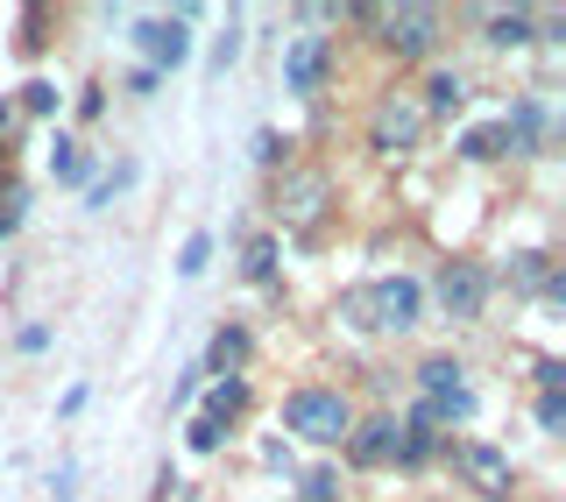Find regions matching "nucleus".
Wrapping results in <instances>:
<instances>
[{"instance_id": "6ab92c4d", "label": "nucleus", "mask_w": 566, "mask_h": 502, "mask_svg": "<svg viewBox=\"0 0 566 502\" xmlns=\"http://www.w3.org/2000/svg\"><path fill=\"white\" fill-rule=\"evenodd\" d=\"M50 170H57L64 185H85V170H93V164L78 156V142H57V149H50Z\"/></svg>"}, {"instance_id": "cd10ccee", "label": "nucleus", "mask_w": 566, "mask_h": 502, "mask_svg": "<svg viewBox=\"0 0 566 502\" xmlns=\"http://www.w3.org/2000/svg\"><path fill=\"white\" fill-rule=\"evenodd\" d=\"M531 375H538V389H559V383H566V368H559V362H538Z\"/></svg>"}, {"instance_id": "bb28decb", "label": "nucleus", "mask_w": 566, "mask_h": 502, "mask_svg": "<svg viewBox=\"0 0 566 502\" xmlns=\"http://www.w3.org/2000/svg\"><path fill=\"white\" fill-rule=\"evenodd\" d=\"M276 156H283V142H276L270 128H262V135H255V164H276Z\"/></svg>"}, {"instance_id": "f257e3e1", "label": "nucleus", "mask_w": 566, "mask_h": 502, "mask_svg": "<svg viewBox=\"0 0 566 502\" xmlns=\"http://www.w3.org/2000/svg\"><path fill=\"white\" fill-rule=\"evenodd\" d=\"M283 425H291L305 446H340L354 432V404H347V389H291L283 397Z\"/></svg>"}, {"instance_id": "393cba45", "label": "nucleus", "mask_w": 566, "mask_h": 502, "mask_svg": "<svg viewBox=\"0 0 566 502\" xmlns=\"http://www.w3.org/2000/svg\"><path fill=\"white\" fill-rule=\"evenodd\" d=\"M566 425V404H559V389H545L538 397V432H559Z\"/></svg>"}, {"instance_id": "a211bd4d", "label": "nucleus", "mask_w": 566, "mask_h": 502, "mask_svg": "<svg viewBox=\"0 0 566 502\" xmlns=\"http://www.w3.org/2000/svg\"><path fill=\"white\" fill-rule=\"evenodd\" d=\"M248 410V383H212V397H206V418H241Z\"/></svg>"}, {"instance_id": "f3484780", "label": "nucleus", "mask_w": 566, "mask_h": 502, "mask_svg": "<svg viewBox=\"0 0 566 502\" xmlns=\"http://www.w3.org/2000/svg\"><path fill=\"white\" fill-rule=\"evenodd\" d=\"M241 269H248V283H276V234H255L241 248Z\"/></svg>"}, {"instance_id": "423d86ee", "label": "nucleus", "mask_w": 566, "mask_h": 502, "mask_svg": "<svg viewBox=\"0 0 566 502\" xmlns=\"http://www.w3.org/2000/svg\"><path fill=\"white\" fill-rule=\"evenodd\" d=\"M432 297H439V312L447 318H482V304H489V269L482 262H447L432 276Z\"/></svg>"}, {"instance_id": "2eb2a0df", "label": "nucleus", "mask_w": 566, "mask_h": 502, "mask_svg": "<svg viewBox=\"0 0 566 502\" xmlns=\"http://www.w3.org/2000/svg\"><path fill=\"white\" fill-rule=\"evenodd\" d=\"M460 375H468V368H460L453 354H424V362H418V383H424V397H453V389H468Z\"/></svg>"}, {"instance_id": "6e6552de", "label": "nucleus", "mask_w": 566, "mask_h": 502, "mask_svg": "<svg viewBox=\"0 0 566 502\" xmlns=\"http://www.w3.org/2000/svg\"><path fill=\"white\" fill-rule=\"evenodd\" d=\"M135 43H142V57H149V71H177L191 57V29H185V14H149V22L135 29Z\"/></svg>"}, {"instance_id": "9d476101", "label": "nucleus", "mask_w": 566, "mask_h": 502, "mask_svg": "<svg viewBox=\"0 0 566 502\" xmlns=\"http://www.w3.org/2000/svg\"><path fill=\"white\" fill-rule=\"evenodd\" d=\"M397 432H403L397 418H354L347 460H354V468H389V460H397Z\"/></svg>"}, {"instance_id": "aec40b11", "label": "nucleus", "mask_w": 566, "mask_h": 502, "mask_svg": "<svg viewBox=\"0 0 566 502\" xmlns=\"http://www.w3.org/2000/svg\"><path fill=\"white\" fill-rule=\"evenodd\" d=\"M340 318H347L354 333H376V326H368V283H354V291H340Z\"/></svg>"}, {"instance_id": "f03ea898", "label": "nucleus", "mask_w": 566, "mask_h": 502, "mask_svg": "<svg viewBox=\"0 0 566 502\" xmlns=\"http://www.w3.org/2000/svg\"><path fill=\"white\" fill-rule=\"evenodd\" d=\"M376 43L403 64L432 57L439 50V8H376Z\"/></svg>"}, {"instance_id": "5701e85b", "label": "nucleus", "mask_w": 566, "mask_h": 502, "mask_svg": "<svg viewBox=\"0 0 566 502\" xmlns=\"http://www.w3.org/2000/svg\"><path fill=\"white\" fill-rule=\"evenodd\" d=\"M22 106H29V114H57V85H50V79H29L22 85Z\"/></svg>"}, {"instance_id": "412c9836", "label": "nucleus", "mask_w": 566, "mask_h": 502, "mask_svg": "<svg viewBox=\"0 0 566 502\" xmlns=\"http://www.w3.org/2000/svg\"><path fill=\"white\" fill-rule=\"evenodd\" d=\"M220 439H227V425L199 410V418H191V453H220Z\"/></svg>"}, {"instance_id": "a878e982", "label": "nucleus", "mask_w": 566, "mask_h": 502, "mask_svg": "<svg viewBox=\"0 0 566 502\" xmlns=\"http://www.w3.org/2000/svg\"><path fill=\"white\" fill-rule=\"evenodd\" d=\"M234 57H241V29H227L220 43H212V71H227V64H234Z\"/></svg>"}, {"instance_id": "4468645a", "label": "nucleus", "mask_w": 566, "mask_h": 502, "mask_svg": "<svg viewBox=\"0 0 566 502\" xmlns=\"http://www.w3.org/2000/svg\"><path fill=\"white\" fill-rule=\"evenodd\" d=\"M424 121H432V114H460V106H468V79H460V71L453 64H439L432 71V79H424Z\"/></svg>"}, {"instance_id": "dca6fc26", "label": "nucleus", "mask_w": 566, "mask_h": 502, "mask_svg": "<svg viewBox=\"0 0 566 502\" xmlns=\"http://www.w3.org/2000/svg\"><path fill=\"white\" fill-rule=\"evenodd\" d=\"M460 156H468V164H495V156H510V128H503V121L468 128V135H460Z\"/></svg>"}, {"instance_id": "7ed1b4c3", "label": "nucleus", "mask_w": 566, "mask_h": 502, "mask_svg": "<svg viewBox=\"0 0 566 502\" xmlns=\"http://www.w3.org/2000/svg\"><path fill=\"white\" fill-rule=\"evenodd\" d=\"M418 142H424V106L411 93L376 100V114H368V149L376 156H411Z\"/></svg>"}, {"instance_id": "20e7f679", "label": "nucleus", "mask_w": 566, "mask_h": 502, "mask_svg": "<svg viewBox=\"0 0 566 502\" xmlns=\"http://www.w3.org/2000/svg\"><path fill=\"white\" fill-rule=\"evenodd\" d=\"M326 206H333V177H326V170H283V185H276V220L291 227V234H312V227L326 220Z\"/></svg>"}, {"instance_id": "1a4fd4ad", "label": "nucleus", "mask_w": 566, "mask_h": 502, "mask_svg": "<svg viewBox=\"0 0 566 502\" xmlns=\"http://www.w3.org/2000/svg\"><path fill=\"white\" fill-rule=\"evenodd\" d=\"M333 71V43L326 35H291V50H283V85L291 93H318Z\"/></svg>"}, {"instance_id": "0eeeda50", "label": "nucleus", "mask_w": 566, "mask_h": 502, "mask_svg": "<svg viewBox=\"0 0 566 502\" xmlns=\"http://www.w3.org/2000/svg\"><path fill=\"white\" fill-rule=\"evenodd\" d=\"M418 304H424V291L411 276H376V283H368V326H376V333H411Z\"/></svg>"}, {"instance_id": "4be33fe9", "label": "nucleus", "mask_w": 566, "mask_h": 502, "mask_svg": "<svg viewBox=\"0 0 566 502\" xmlns=\"http://www.w3.org/2000/svg\"><path fill=\"white\" fill-rule=\"evenodd\" d=\"M305 502H340V474H333V468H312L305 474Z\"/></svg>"}, {"instance_id": "c85d7f7f", "label": "nucleus", "mask_w": 566, "mask_h": 502, "mask_svg": "<svg viewBox=\"0 0 566 502\" xmlns=\"http://www.w3.org/2000/svg\"><path fill=\"white\" fill-rule=\"evenodd\" d=\"M8 128H14V106H8V100H0V135H8Z\"/></svg>"}, {"instance_id": "39448f33", "label": "nucleus", "mask_w": 566, "mask_h": 502, "mask_svg": "<svg viewBox=\"0 0 566 502\" xmlns=\"http://www.w3.org/2000/svg\"><path fill=\"white\" fill-rule=\"evenodd\" d=\"M453 468H460V481H468L474 495H489V502H503L510 481H517L510 453H503V446H489V439H460L453 446Z\"/></svg>"}, {"instance_id": "9b49d317", "label": "nucleus", "mask_w": 566, "mask_h": 502, "mask_svg": "<svg viewBox=\"0 0 566 502\" xmlns=\"http://www.w3.org/2000/svg\"><path fill=\"white\" fill-rule=\"evenodd\" d=\"M241 368H248V333L241 326H220V333H212V347H206V368L199 375H212V383H241Z\"/></svg>"}, {"instance_id": "ddd939ff", "label": "nucleus", "mask_w": 566, "mask_h": 502, "mask_svg": "<svg viewBox=\"0 0 566 502\" xmlns=\"http://www.w3.org/2000/svg\"><path fill=\"white\" fill-rule=\"evenodd\" d=\"M482 29H489V43H495V50H524V43H538V14H531V8H489V14H482Z\"/></svg>"}, {"instance_id": "f8f14e48", "label": "nucleus", "mask_w": 566, "mask_h": 502, "mask_svg": "<svg viewBox=\"0 0 566 502\" xmlns=\"http://www.w3.org/2000/svg\"><path fill=\"white\" fill-rule=\"evenodd\" d=\"M510 283H517V291H538V297H559L566 291L545 248H517V255H510Z\"/></svg>"}, {"instance_id": "b1692460", "label": "nucleus", "mask_w": 566, "mask_h": 502, "mask_svg": "<svg viewBox=\"0 0 566 502\" xmlns=\"http://www.w3.org/2000/svg\"><path fill=\"white\" fill-rule=\"evenodd\" d=\"M206 262H212V241H206V234H191V241H185V255H177V269H185V276H199Z\"/></svg>"}]
</instances>
